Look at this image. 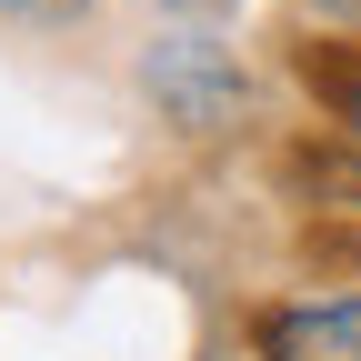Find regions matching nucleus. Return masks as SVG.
Instances as JSON below:
<instances>
[{
  "instance_id": "f257e3e1",
  "label": "nucleus",
  "mask_w": 361,
  "mask_h": 361,
  "mask_svg": "<svg viewBox=\"0 0 361 361\" xmlns=\"http://www.w3.org/2000/svg\"><path fill=\"white\" fill-rule=\"evenodd\" d=\"M141 101L171 130H231L251 111V71L221 51L201 20H161V40L141 51Z\"/></svg>"
},
{
  "instance_id": "f03ea898",
  "label": "nucleus",
  "mask_w": 361,
  "mask_h": 361,
  "mask_svg": "<svg viewBox=\"0 0 361 361\" xmlns=\"http://www.w3.org/2000/svg\"><path fill=\"white\" fill-rule=\"evenodd\" d=\"M261 361H361V291L271 311L261 322Z\"/></svg>"
},
{
  "instance_id": "7ed1b4c3",
  "label": "nucleus",
  "mask_w": 361,
  "mask_h": 361,
  "mask_svg": "<svg viewBox=\"0 0 361 361\" xmlns=\"http://www.w3.org/2000/svg\"><path fill=\"white\" fill-rule=\"evenodd\" d=\"M322 90H331V111L361 130V61H341V71H322Z\"/></svg>"
},
{
  "instance_id": "20e7f679",
  "label": "nucleus",
  "mask_w": 361,
  "mask_h": 361,
  "mask_svg": "<svg viewBox=\"0 0 361 361\" xmlns=\"http://www.w3.org/2000/svg\"><path fill=\"white\" fill-rule=\"evenodd\" d=\"M141 11H151V20H201V30H211L221 11H241V0H141Z\"/></svg>"
},
{
  "instance_id": "39448f33",
  "label": "nucleus",
  "mask_w": 361,
  "mask_h": 361,
  "mask_svg": "<svg viewBox=\"0 0 361 361\" xmlns=\"http://www.w3.org/2000/svg\"><path fill=\"white\" fill-rule=\"evenodd\" d=\"M322 20H341V30H361V0H311Z\"/></svg>"
}]
</instances>
